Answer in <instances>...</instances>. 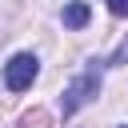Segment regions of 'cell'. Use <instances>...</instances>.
<instances>
[{"label": "cell", "mask_w": 128, "mask_h": 128, "mask_svg": "<svg viewBox=\"0 0 128 128\" xmlns=\"http://www.w3.org/2000/svg\"><path fill=\"white\" fill-rule=\"evenodd\" d=\"M96 92H100V72H96V60H92V68H84V72L68 84V92L60 96V112H64V116L80 112V108H84Z\"/></svg>", "instance_id": "obj_1"}, {"label": "cell", "mask_w": 128, "mask_h": 128, "mask_svg": "<svg viewBox=\"0 0 128 128\" xmlns=\"http://www.w3.org/2000/svg\"><path fill=\"white\" fill-rule=\"evenodd\" d=\"M36 76H40V60H36L32 52H16V56L4 64V84H8L12 92H28V88L36 84Z\"/></svg>", "instance_id": "obj_2"}, {"label": "cell", "mask_w": 128, "mask_h": 128, "mask_svg": "<svg viewBox=\"0 0 128 128\" xmlns=\"http://www.w3.org/2000/svg\"><path fill=\"white\" fill-rule=\"evenodd\" d=\"M60 20H64V28H84V24L92 20V8H88L84 0H72V4H64Z\"/></svg>", "instance_id": "obj_3"}, {"label": "cell", "mask_w": 128, "mask_h": 128, "mask_svg": "<svg viewBox=\"0 0 128 128\" xmlns=\"http://www.w3.org/2000/svg\"><path fill=\"white\" fill-rule=\"evenodd\" d=\"M108 12L112 16H128V0H108Z\"/></svg>", "instance_id": "obj_4"}, {"label": "cell", "mask_w": 128, "mask_h": 128, "mask_svg": "<svg viewBox=\"0 0 128 128\" xmlns=\"http://www.w3.org/2000/svg\"><path fill=\"white\" fill-rule=\"evenodd\" d=\"M124 56H128V40H124V44H120V48H116V56H112V60H108V64H120V60H124Z\"/></svg>", "instance_id": "obj_5"}, {"label": "cell", "mask_w": 128, "mask_h": 128, "mask_svg": "<svg viewBox=\"0 0 128 128\" xmlns=\"http://www.w3.org/2000/svg\"><path fill=\"white\" fill-rule=\"evenodd\" d=\"M120 128H128V124H120Z\"/></svg>", "instance_id": "obj_6"}]
</instances>
